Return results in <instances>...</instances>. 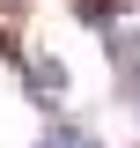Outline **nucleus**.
<instances>
[{"label": "nucleus", "instance_id": "obj_4", "mask_svg": "<svg viewBox=\"0 0 140 148\" xmlns=\"http://www.w3.org/2000/svg\"><path fill=\"white\" fill-rule=\"evenodd\" d=\"M0 8H22V0H0Z\"/></svg>", "mask_w": 140, "mask_h": 148}, {"label": "nucleus", "instance_id": "obj_2", "mask_svg": "<svg viewBox=\"0 0 140 148\" xmlns=\"http://www.w3.org/2000/svg\"><path fill=\"white\" fill-rule=\"evenodd\" d=\"M37 148H103V141H96L88 126H67V119H59V126H44V133H37Z\"/></svg>", "mask_w": 140, "mask_h": 148}, {"label": "nucleus", "instance_id": "obj_3", "mask_svg": "<svg viewBox=\"0 0 140 148\" xmlns=\"http://www.w3.org/2000/svg\"><path fill=\"white\" fill-rule=\"evenodd\" d=\"M125 96L140 104V59H125Z\"/></svg>", "mask_w": 140, "mask_h": 148}, {"label": "nucleus", "instance_id": "obj_1", "mask_svg": "<svg viewBox=\"0 0 140 148\" xmlns=\"http://www.w3.org/2000/svg\"><path fill=\"white\" fill-rule=\"evenodd\" d=\"M22 82H30V96H59V89H67V67H59V59H30Z\"/></svg>", "mask_w": 140, "mask_h": 148}]
</instances>
